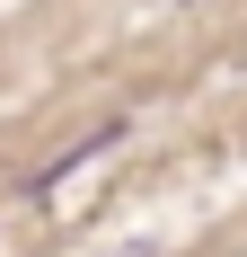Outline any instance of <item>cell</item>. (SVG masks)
<instances>
[{"instance_id":"cell-1","label":"cell","mask_w":247,"mask_h":257,"mask_svg":"<svg viewBox=\"0 0 247 257\" xmlns=\"http://www.w3.org/2000/svg\"><path fill=\"white\" fill-rule=\"evenodd\" d=\"M124 257H150V248H124Z\"/></svg>"}]
</instances>
